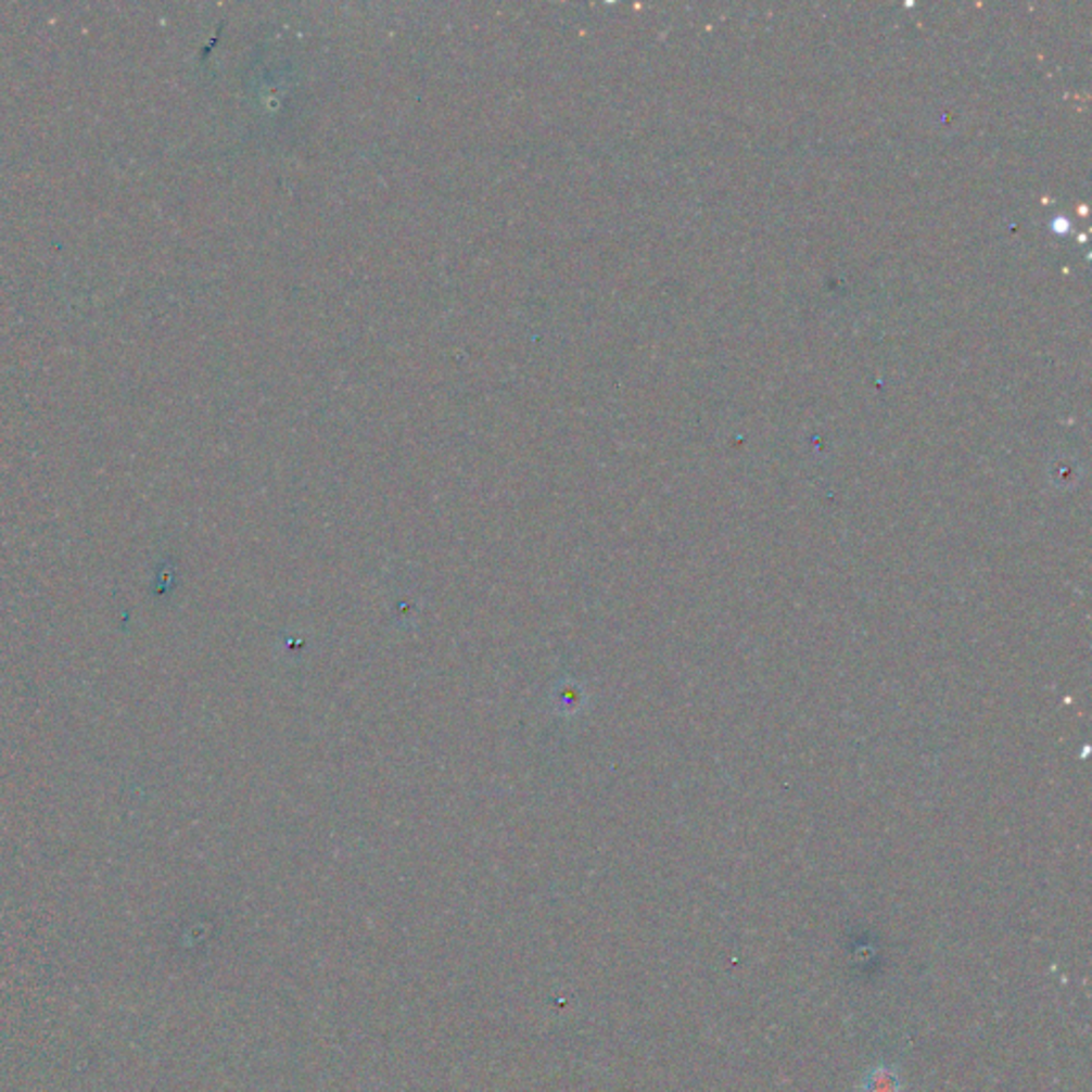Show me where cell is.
Segmentation results:
<instances>
[{"mask_svg":"<svg viewBox=\"0 0 1092 1092\" xmlns=\"http://www.w3.org/2000/svg\"><path fill=\"white\" fill-rule=\"evenodd\" d=\"M860 1092H903L901 1074L890 1065H877L864 1076Z\"/></svg>","mask_w":1092,"mask_h":1092,"instance_id":"cell-1","label":"cell"}]
</instances>
